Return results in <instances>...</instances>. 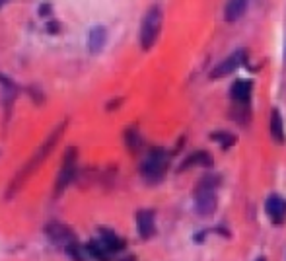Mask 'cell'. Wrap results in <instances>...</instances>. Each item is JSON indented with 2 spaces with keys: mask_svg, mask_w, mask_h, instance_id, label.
<instances>
[{
  "mask_svg": "<svg viewBox=\"0 0 286 261\" xmlns=\"http://www.w3.org/2000/svg\"><path fill=\"white\" fill-rule=\"evenodd\" d=\"M105 39H107V31H105L103 25L92 27L88 33V51L92 55H97L101 49L105 47Z\"/></svg>",
  "mask_w": 286,
  "mask_h": 261,
  "instance_id": "9c48e42d",
  "label": "cell"
},
{
  "mask_svg": "<svg viewBox=\"0 0 286 261\" xmlns=\"http://www.w3.org/2000/svg\"><path fill=\"white\" fill-rule=\"evenodd\" d=\"M166 170H168V156L162 148H156L146 156L142 164V175L150 181H158L160 177H164Z\"/></svg>",
  "mask_w": 286,
  "mask_h": 261,
  "instance_id": "5b68a950",
  "label": "cell"
},
{
  "mask_svg": "<svg viewBox=\"0 0 286 261\" xmlns=\"http://www.w3.org/2000/svg\"><path fill=\"white\" fill-rule=\"evenodd\" d=\"M271 137L277 144H285V123H283V115L279 109H273L271 113V125H269Z\"/></svg>",
  "mask_w": 286,
  "mask_h": 261,
  "instance_id": "7c38bea8",
  "label": "cell"
},
{
  "mask_svg": "<svg viewBox=\"0 0 286 261\" xmlns=\"http://www.w3.org/2000/svg\"><path fill=\"white\" fill-rule=\"evenodd\" d=\"M245 2L243 0H234V2H228L226 4V8H224V20L226 22H238L240 18L243 16V12H245Z\"/></svg>",
  "mask_w": 286,
  "mask_h": 261,
  "instance_id": "5bb4252c",
  "label": "cell"
},
{
  "mask_svg": "<svg viewBox=\"0 0 286 261\" xmlns=\"http://www.w3.org/2000/svg\"><path fill=\"white\" fill-rule=\"evenodd\" d=\"M101 242H103V246L109 250V252H119V250H123V240L117 236V234H113L111 230H105V228H101Z\"/></svg>",
  "mask_w": 286,
  "mask_h": 261,
  "instance_id": "2e32d148",
  "label": "cell"
},
{
  "mask_svg": "<svg viewBox=\"0 0 286 261\" xmlns=\"http://www.w3.org/2000/svg\"><path fill=\"white\" fill-rule=\"evenodd\" d=\"M195 166L210 168L212 166V156H210L208 152H204V150H197V152H193L191 156H187V158L183 160V164L179 166V172H185V170L195 168Z\"/></svg>",
  "mask_w": 286,
  "mask_h": 261,
  "instance_id": "30bf717a",
  "label": "cell"
},
{
  "mask_svg": "<svg viewBox=\"0 0 286 261\" xmlns=\"http://www.w3.org/2000/svg\"><path fill=\"white\" fill-rule=\"evenodd\" d=\"M136 226H138L140 238L148 240V238L154 236L156 232L154 211H138V214H136Z\"/></svg>",
  "mask_w": 286,
  "mask_h": 261,
  "instance_id": "ba28073f",
  "label": "cell"
},
{
  "mask_svg": "<svg viewBox=\"0 0 286 261\" xmlns=\"http://www.w3.org/2000/svg\"><path fill=\"white\" fill-rule=\"evenodd\" d=\"M0 82H2V92H4V107H6V115L10 113V103L14 101V97H16V92H18V88H16V84L14 82H10L6 76H2L0 74Z\"/></svg>",
  "mask_w": 286,
  "mask_h": 261,
  "instance_id": "9a60e30c",
  "label": "cell"
},
{
  "mask_svg": "<svg viewBox=\"0 0 286 261\" xmlns=\"http://www.w3.org/2000/svg\"><path fill=\"white\" fill-rule=\"evenodd\" d=\"M160 29H162V10L158 6H152L146 12V16L142 20V27H140V45L144 51L154 47Z\"/></svg>",
  "mask_w": 286,
  "mask_h": 261,
  "instance_id": "3957f363",
  "label": "cell"
},
{
  "mask_svg": "<svg viewBox=\"0 0 286 261\" xmlns=\"http://www.w3.org/2000/svg\"><path fill=\"white\" fill-rule=\"evenodd\" d=\"M49 8H51V6H49V4H43V6H41V10H39V14H41V16H47V14H49V12H51V10H49Z\"/></svg>",
  "mask_w": 286,
  "mask_h": 261,
  "instance_id": "ffe728a7",
  "label": "cell"
},
{
  "mask_svg": "<svg viewBox=\"0 0 286 261\" xmlns=\"http://www.w3.org/2000/svg\"><path fill=\"white\" fill-rule=\"evenodd\" d=\"M251 90H253V84L249 80H238V82L232 84L230 95L236 103H247L249 97H251Z\"/></svg>",
  "mask_w": 286,
  "mask_h": 261,
  "instance_id": "8fae6325",
  "label": "cell"
},
{
  "mask_svg": "<svg viewBox=\"0 0 286 261\" xmlns=\"http://www.w3.org/2000/svg\"><path fill=\"white\" fill-rule=\"evenodd\" d=\"M243 61H245V51L240 49V51L232 53L226 61H222L220 65H216V67H214V71L210 72V78H212V80H216V78H224V76L232 74L234 71H238V67L242 65Z\"/></svg>",
  "mask_w": 286,
  "mask_h": 261,
  "instance_id": "8992f818",
  "label": "cell"
},
{
  "mask_svg": "<svg viewBox=\"0 0 286 261\" xmlns=\"http://www.w3.org/2000/svg\"><path fill=\"white\" fill-rule=\"evenodd\" d=\"M265 209H267V214H269V216H271L275 222H281V220L285 218V214H286L285 201H283L281 197H277V195H273V197H269V199H267Z\"/></svg>",
  "mask_w": 286,
  "mask_h": 261,
  "instance_id": "4fadbf2b",
  "label": "cell"
},
{
  "mask_svg": "<svg viewBox=\"0 0 286 261\" xmlns=\"http://www.w3.org/2000/svg\"><path fill=\"white\" fill-rule=\"evenodd\" d=\"M210 139H212L214 143L222 144V148H230V146L236 144V137H234L232 133H226V131H216V133H212Z\"/></svg>",
  "mask_w": 286,
  "mask_h": 261,
  "instance_id": "ac0fdd59",
  "label": "cell"
},
{
  "mask_svg": "<svg viewBox=\"0 0 286 261\" xmlns=\"http://www.w3.org/2000/svg\"><path fill=\"white\" fill-rule=\"evenodd\" d=\"M125 143H127V146H129L131 152H138V150H140L142 139H140V133H138L134 127H131V129L125 131Z\"/></svg>",
  "mask_w": 286,
  "mask_h": 261,
  "instance_id": "e0dca14e",
  "label": "cell"
},
{
  "mask_svg": "<svg viewBox=\"0 0 286 261\" xmlns=\"http://www.w3.org/2000/svg\"><path fill=\"white\" fill-rule=\"evenodd\" d=\"M240 107H242V103H238V111H230V115H232V119H234V121H238V123L245 125V123L249 121L251 111H249L247 107H243V109H240Z\"/></svg>",
  "mask_w": 286,
  "mask_h": 261,
  "instance_id": "d6986e66",
  "label": "cell"
},
{
  "mask_svg": "<svg viewBox=\"0 0 286 261\" xmlns=\"http://www.w3.org/2000/svg\"><path fill=\"white\" fill-rule=\"evenodd\" d=\"M76 160H78V150L74 146H70L65 152V158H63V168L57 175V183H55V195L59 197L63 191L68 187V183L74 179V174H76Z\"/></svg>",
  "mask_w": 286,
  "mask_h": 261,
  "instance_id": "277c9868",
  "label": "cell"
},
{
  "mask_svg": "<svg viewBox=\"0 0 286 261\" xmlns=\"http://www.w3.org/2000/svg\"><path fill=\"white\" fill-rule=\"evenodd\" d=\"M216 185H218L216 177H200L195 189V207L200 216H212L216 211V195H214Z\"/></svg>",
  "mask_w": 286,
  "mask_h": 261,
  "instance_id": "7a4b0ae2",
  "label": "cell"
},
{
  "mask_svg": "<svg viewBox=\"0 0 286 261\" xmlns=\"http://www.w3.org/2000/svg\"><path fill=\"white\" fill-rule=\"evenodd\" d=\"M65 129H66V119H65V121H61V125H57V127L51 131V135H49V137H47V141H45V143L37 148V152L33 154V158H31V160H29V162H27V164H25V166L18 172V175L14 177V181H12L10 189H8V197H14V193L22 187L23 181H25V179H27V177H29V175H31V174L37 170V168L43 164L45 158H47V156L53 152V148H55V146L59 144V141L63 139Z\"/></svg>",
  "mask_w": 286,
  "mask_h": 261,
  "instance_id": "6da1fadb",
  "label": "cell"
},
{
  "mask_svg": "<svg viewBox=\"0 0 286 261\" xmlns=\"http://www.w3.org/2000/svg\"><path fill=\"white\" fill-rule=\"evenodd\" d=\"M47 234H49V238H51L53 242L65 244L66 248L72 246V244H76L74 232H72L68 226H65V224H49V226H47Z\"/></svg>",
  "mask_w": 286,
  "mask_h": 261,
  "instance_id": "52a82bcc",
  "label": "cell"
},
{
  "mask_svg": "<svg viewBox=\"0 0 286 261\" xmlns=\"http://www.w3.org/2000/svg\"><path fill=\"white\" fill-rule=\"evenodd\" d=\"M123 261H136V260H134L132 256H129V258H125V260H123Z\"/></svg>",
  "mask_w": 286,
  "mask_h": 261,
  "instance_id": "44dd1931",
  "label": "cell"
},
{
  "mask_svg": "<svg viewBox=\"0 0 286 261\" xmlns=\"http://www.w3.org/2000/svg\"><path fill=\"white\" fill-rule=\"evenodd\" d=\"M257 261H267L265 258H257Z\"/></svg>",
  "mask_w": 286,
  "mask_h": 261,
  "instance_id": "7402d4cb",
  "label": "cell"
}]
</instances>
